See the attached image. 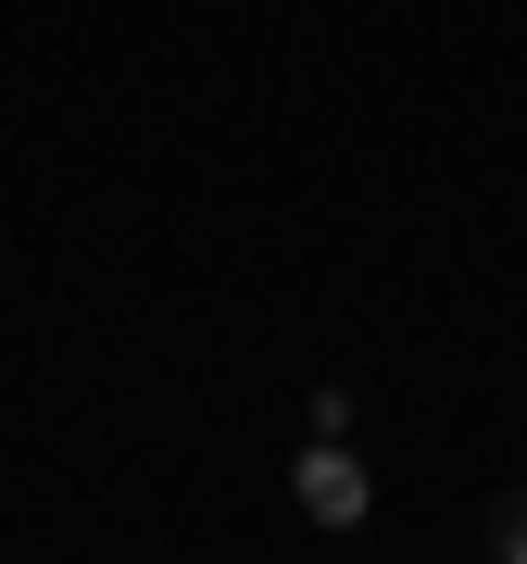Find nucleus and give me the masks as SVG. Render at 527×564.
Wrapping results in <instances>:
<instances>
[{
    "mask_svg": "<svg viewBox=\"0 0 527 564\" xmlns=\"http://www.w3.org/2000/svg\"><path fill=\"white\" fill-rule=\"evenodd\" d=\"M302 514H314V527H365V464H352L340 440L302 452Z\"/></svg>",
    "mask_w": 527,
    "mask_h": 564,
    "instance_id": "1",
    "label": "nucleus"
},
{
    "mask_svg": "<svg viewBox=\"0 0 527 564\" xmlns=\"http://www.w3.org/2000/svg\"><path fill=\"white\" fill-rule=\"evenodd\" d=\"M477 552H490V564H527V489H503V502H490V527H477Z\"/></svg>",
    "mask_w": 527,
    "mask_h": 564,
    "instance_id": "2",
    "label": "nucleus"
}]
</instances>
